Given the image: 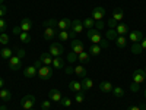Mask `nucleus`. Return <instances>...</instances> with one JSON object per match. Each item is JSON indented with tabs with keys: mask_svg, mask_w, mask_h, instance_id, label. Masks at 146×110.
Masks as SVG:
<instances>
[{
	"mask_svg": "<svg viewBox=\"0 0 146 110\" xmlns=\"http://www.w3.org/2000/svg\"><path fill=\"white\" fill-rule=\"evenodd\" d=\"M36 75H38V76H40L42 81L50 79V78L53 76V68L47 66V65H42V66L38 69V72H36Z\"/></svg>",
	"mask_w": 146,
	"mask_h": 110,
	"instance_id": "f257e3e1",
	"label": "nucleus"
},
{
	"mask_svg": "<svg viewBox=\"0 0 146 110\" xmlns=\"http://www.w3.org/2000/svg\"><path fill=\"white\" fill-rule=\"evenodd\" d=\"M86 35H88V38L91 40V43H92V44H100V41L102 40L101 32H100L98 30H96V28H91V30H88Z\"/></svg>",
	"mask_w": 146,
	"mask_h": 110,
	"instance_id": "f03ea898",
	"label": "nucleus"
},
{
	"mask_svg": "<svg viewBox=\"0 0 146 110\" xmlns=\"http://www.w3.org/2000/svg\"><path fill=\"white\" fill-rule=\"evenodd\" d=\"M34 103H35V97L32 94H27L25 97H22V100H21V106L23 110H29L34 107Z\"/></svg>",
	"mask_w": 146,
	"mask_h": 110,
	"instance_id": "7ed1b4c3",
	"label": "nucleus"
},
{
	"mask_svg": "<svg viewBox=\"0 0 146 110\" xmlns=\"http://www.w3.org/2000/svg\"><path fill=\"white\" fill-rule=\"evenodd\" d=\"M63 52H64V48H63L62 43H53V44H50V52H48V53H50L51 56H54V57H62Z\"/></svg>",
	"mask_w": 146,
	"mask_h": 110,
	"instance_id": "20e7f679",
	"label": "nucleus"
},
{
	"mask_svg": "<svg viewBox=\"0 0 146 110\" xmlns=\"http://www.w3.org/2000/svg\"><path fill=\"white\" fill-rule=\"evenodd\" d=\"M22 68V59H19L16 54L9 59V69L10 70H19Z\"/></svg>",
	"mask_w": 146,
	"mask_h": 110,
	"instance_id": "39448f33",
	"label": "nucleus"
},
{
	"mask_svg": "<svg viewBox=\"0 0 146 110\" xmlns=\"http://www.w3.org/2000/svg\"><path fill=\"white\" fill-rule=\"evenodd\" d=\"M145 79H146V72L143 69H136L135 72H133V82L143 84Z\"/></svg>",
	"mask_w": 146,
	"mask_h": 110,
	"instance_id": "423d86ee",
	"label": "nucleus"
},
{
	"mask_svg": "<svg viewBox=\"0 0 146 110\" xmlns=\"http://www.w3.org/2000/svg\"><path fill=\"white\" fill-rule=\"evenodd\" d=\"M105 13H107V12H105V9L102 7V6H96L94 10H92V19L94 21H102V18L105 16Z\"/></svg>",
	"mask_w": 146,
	"mask_h": 110,
	"instance_id": "0eeeda50",
	"label": "nucleus"
},
{
	"mask_svg": "<svg viewBox=\"0 0 146 110\" xmlns=\"http://www.w3.org/2000/svg\"><path fill=\"white\" fill-rule=\"evenodd\" d=\"M70 47H72V52L76 53V54H80L82 52H85V50H83V43H82L80 40H76V38L72 40Z\"/></svg>",
	"mask_w": 146,
	"mask_h": 110,
	"instance_id": "6e6552de",
	"label": "nucleus"
},
{
	"mask_svg": "<svg viewBox=\"0 0 146 110\" xmlns=\"http://www.w3.org/2000/svg\"><path fill=\"white\" fill-rule=\"evenodd\" d=\"M70 27H72V21L69 18H63V19L57 21V28L60 31H69Z\"/></svg>",
	"mask_w": 146,
	"mask_h": 110,
	"instance_id": "1a4fd4ad",
	"label": "nucleus"
},
{
	"mask_svg": "<svg viewBox=\"0 0 146 110\" xmlns=\"http://www.w3.org/2000/svg\"><path fill=\"white\" fill-rule=\"evenodd\" d=\"M70 30H72L73 32H76V34L83 32V31H85L83 22H82L80 19H75V21H72V27H70Z\"/></svg>",
	"mask_w": 146,
	"mask_h": 110,
	"instance_id": "9d476101",
	"label": "nucleus"
},
{
	"mask_svg": "<svg viewBox=\"0 0 146 110\" xmlns=\"http://www.w3.org/2000/svg\"><path fill=\"white\" fill-rule=\"evenodd\" d=\"M129 40L131 43H142L143 32L142 31H131V32H129Z\"/></svg>",
	"mask_w": 146,
	"mask_h": 110,
	"instance_id": "9b49d317",
	"label": "nucleus"
},
{
	"mask_svg": "<svg viewBox=\"0 0 146 110\" xmlns=\"http://www.w3.org/2000/svg\"><path fill=\"white\" fill-rule=\"evenodd\" d=\"M48 97H50V100L51 101H54V103H60L62 101V93H60L58 90H56V88H53V90H50L48 91Z\"/></svg>",
	"mask_w": 146,
	"mask_h": 110,
	"instance_id": "f8f14e48",
	"label": "nucleus"
},
{
	"mask_svg": "<svg viewBox=\"0 0 146 110\" xmlns=\"http://www.w3.org/2000/svg\"><path fill=\"white\" fill-rule=\"evenodd\" d=\"M57 34H58L57 28H45L44 30V40L50 41V40L54 38V37H57Z\"/></svg>",
	"mask_w": 146,
	"mask_h": 110,
	"instance_id": "ddd939ff",
	"label": "nucleus"
},
{
	"mask_svg": "<svg viewBox=\"0 0 146 110\" xmlns=\"http://www.w3.org/2000/svg\"><path fill=\"white\" fill-rule=\"evenodd\" d=\"M19 27H21V30L23 32H29V30L32 28V21L29 18H23L21 21V23H19Z\"/></svg>",
	"mask_w": 146,
	"mask_h": 110,
	"instance_id": "4468645a",
	"label": "nucleus"
},
{
	"mask_svg": "<svg viewBox=\"0 0 146 110\" xmlns=\"http://www.w3.org/2000/svg\"><path fill=\"white\" fill-rule=\"evenodd\" d=\"M80 84H82V90H83V91H88V90H91V88L94 87V81H92L91 78H88V76L82 78Z\"/></svg>",
	"mask_w": 146,
	"mask_h": 110,
	"instance_id": "2eb2a0df",
	"label": "nucleus"
},
{
	"mask_svg": "<svg viewBox=\"0 0 146 110\" xmlns=\"http://www.w3.org/2000/svg\"><path fill=\"white\" fill-rule=\"evenodd\" d=\"M23 75H25L27 78H35L36 76V68L32 65V66H27L25 69H23Z\"/></svg>",
	"mask_w": 146,
	"mask_h": 110,
	"instance_id": "dca6fc26",
	"label": "nucleus"
},
{
	"mask_svg": "<svg viewBox=\"0 0 146 110\" xmlns=\"http://www.w3.org/2000/svg\"><path fill=\"white\" fill-rule=\"evenodd\" d=\"M73 73H75L78 78L82 79V78L86 76V69H85L82 65H79V66H75V68H73Z\"/></svg>",
	"mask_w": 146,
	"mask_h": 110,
	"instance_id": "f3484780",
	"label": "nucleus"
},
{
	"mask_svg": "<svg viewBox=\"0 0 146 110\" xmlns=\"http://www.w3.org/2000/svg\"><path fill=\"white\" fill-rule=\"evenodd\" d=\"M12 56H13V48H10V47H3L2 50H0V57H3V59H10Z\"/></svg>",
	"mask_w": 146,
	"mask_h": 110,
	"instance_id": "a211bd4d",
	"label": "nucleus"
},
{
	"mask_svg": "<svg viewBox=\"0 0 146 110\" xmlns=\"http://www.w3.org/2000/svg\"><path fill=\"white\" fill-rule=\"evenodd\" d=\"M113 84L111 82H108V81H102L101 84H100V90L102 91V93H111L113 91Z\"/></svg>",
	"mask_w": 146,
	"mask_h": 110,
	"instance_id": "6ab92c4d",
	"label": "nucleus"
},
{
	"mask_svg": "<svg viewBox=\"0 0 146 110\" xmlns=\"http://www.w3.org/2000/svg\"><path fill=\"white\" fill-rule=\"evenodd\" d=\"M123 18H124V12H123V9H120V7L114 9V12H113V19H115V21L120 23V21H123Z\"/></svg>",
	"mask_w": 146,
	"mask_h": 110,
	"instance_id": "aec40b11",
	"label": "nucleus"
},
{
	"mask_svg": "<svg viewBox=\"0 0 146 110\" xmlns=\"http://www.w3.org/2000/svg\"><path fill=\"white\" fill-rule=\"evenodd\" d=\"M53 68L54 69H63L64 68V60L62 57H53Z\"/></svg>",
	"mask_w": 146,
	"mask_h": 110,
	"instance_id": "412c9836",
	"label": "nucleus"
},
{
	"mask_svg": "<svg viewBox=\"0 0 146 110\" xmlns=\"http://www.w3.org/2000/svg\"><path fill=\"white\" fill-rule=\"evenodd\" d=\"M115 31H117V34L118 35H126L127 32H129V27L126 25V23H118V25L115 27Z\"/></svg>",
	"mask_w": 146,
	"mask_h": 110,
	"instance_id": "4be33fe9",
	"label": "nucleus"
},
{
	"mask_svg": "<svg viewBox=\"0 0 146 110\" xmlns=\"http://www.w3.org/2000/svg\"><path fill=\"white\" fill-rule=\"evenodd\" d=\"M40 59L42 60V63L47 65V66H51V63H53V57H51L50 53H42V54L40 56Z\"/></svg>",
	"mask_w": 146,
	"mask_h": 110,
	"instance_id": "5701e85b",
	"label": "nucleus"
},
{
	"mask_svg": "<svg viewBox=\"0 0 146 110\" xmlns=\"http://www.w3.org/2000/svg\"><path fill=\"white\" fill-rule=\"evenodd\" d=\"M69 88H70V91H75V93L83 91V90H82V84H80L79 81H72V82L69 84Z\"/></svg>",
	"mask_w": 146,
	"mask_h": 110,
	"instance_id": "b1692460",
	"label": "nucleus"
},
{
	"mask_svg": "<svg viewBox=\"0 0 146 110\" xmlns=\"http://www.w3.org/2000/svg\"><path fill=\"white\" fill-rule=\"evenodd\" d=\"M115 44H117L118 48H124L127 46V38H126L124 35H118L117 38H115Z\"/></svg>",
	"mask_w": 146,
	"mask_h": 110,
	"instance_id": "393cba45",
	"label": "nucleus"
},
{
	"mask_svg": "<svg viewBox=\"0 0 146 110\" xmlns=\"http://www.w3.org/2000/svg\"><path fill=\"white\" fill-rule=\"evenodd\" d=\"M105 37H107V40H108V41H115V38L118 37V34H117V31H115V30L110 28V30L105 32Z\"/></svg>",
	"mask_w": 146,
	"mask_h": 110,
	"instance_id": "a878e982",
	"label": "nucleus"
},
{
	"mask_svg": "<svg viewBox=\"0 0 146 110\" xmlns=\"http://www.w3.org/2000/svg\"><path fill=\"white\" fill-rule=\"evenodd\" d=\"M101 50H102V48L100 47V44H91V47H89V54H91V56H98V54L101 53Z\"/></svg>",
	"mask_w": 146,
	"mask_h": 110,
	"instance_id": "bb28decb",
	"label": "nucleus"
},
{
	"mask_svg": "<svg viewBox=\"0 0 146 110\" xmlns=\"http://www.w3.org/2000/svg\"><path fill=\"white\" fill-rule=\"evenodd\" d=\"M0 99H2L3 101H9V100L12 99L10 91H9V90H6V88H2V90H0Z\"/></svg>",
	"mask_w": 146,
	"mask_h": 110,
	"instance_id": "cd10ccee",
	"label": "nucleus"
},
{
	"mask_svg": "<svg viewBox=\"0 0 146 110\" xmlns=\"http://www.w3.org/2000/svg\"><path fill=\"white\" fill-rule=\"evenodd\" d=\"M78 60H79V62H82V63H88L89 60H91V54L86 53V52H82L80 54H78Z\"/></svg>",
	"mask_w": 146,
	"mask_h": 110,
	"instance_id": "c85d7f7f",
	"label": "nucleus"
},
{
	"mask_svg": "<svg viewBox=\"0 0 146 110\" xmlns=\"http://www.w3.org/2000/svg\"><path fill=\"white\" fill-rule=\"evenodd\" d=\"M19 40H21V43L22 44H28V43H31V35L28 34V32H21L19 34Z\"/></svg>",
	"mask_w": 146,
	"mask_h": 110,
	"instance_id": "c756f323",
	"label": "nucleus"
},
{
	"mask_svg": "<svg viewBox=\"0 0 146 110\" xmlns=\"http://www.w3.org/2000/svg\"><path fill=\"white\" fill-rule=\"evenodd\" d=\"M143 52V48H142V46H140V43H135V44H131V53L133 54H140Z\"/></svg>",
	"mask_w": 146,
	"mask_h": 110,
	"instance_id": "7c9ffc66",
	"label": "nucleus"
},
{
	"mask_svg": "<svg viewBox=\"0 0 146 110\" xmlns=\"http://www.w3.org/2000/svg\"><path fill=\"white\" fill-rule=\"evenodd\" d=\"M82 22H83V27L86 28V30H91V28L95 27V21H94L92 18H86V19L82 21Z\"/></svg>",
	"mask_w": 146,
	"mask_h": 110,
	"instance_id": "2f4dec72",
	"label": "nucleus"
},
{
	"mask_svg": "<svg viewBox=\"0 0 146 110\" xmlns=\"http://www.w3.org/2000/svg\"><path fill=\"white\" fill-rule=\"evenodd\" d=\"M44 27L45 28H57V21L56 19H47V21H44Z\"/></svg>",
	"mask_w": 146,
	"mask_h": 110,
	"instance_id": "473e14b6",
	"label": "nucleus"
},
{
	"mask_svg": "<svg viewBox=\"0 0 146 110\" xmlns=\"http://www.w3.org/2000/svg\"><path fill=\"white\" fill-rule=\"evenodd\" d=\"M57 37L60 38V41H67L70 38V35H69V31H58Z\"/></svg>",
	"mask_w": 146,
	"mask_h": 110,
	"instance_id": "72a5a7b5",
	"label": "nucleus"
},
{
	"mask_svg": "<svg viewBox=\"0 0 146 110\" xmlns=\"http://www.w3.org/2000/svg\"><path fill=\"white\" fill-rule=\"evenodd\" d=\"M117 99H120V97H123L124 95V90L121 88V87H115V88H113V91H111Z\"/></svg>",
	"mask_w": 146,
	"mask_h": 110,
	"instance_id": "f704fd0d",
	"label": "nucleus"
},
{
	"mask_svg": "<svg viewBox=\"0 0 146 110\" xmlns=\"http://www.w3.org/2000/svg\"><path fill=\"white\" fill-rule=\"evenodd\" d=\"M0 44H2V46L9 44V35H7L6 32H2V34H0Z\"/></svg>",
	"mask_w": 146,
	"mask_h": 110,
	"instance_id": "c9c22d12",
	"label": "nucleus"
},
{
	"mask_svg": "<svg viewBox=\"0 0 146 110\" xmlns=\"http://www.w3.org/2000/svg\"><path fill=\"white\" fill-rule=\"evenodd\" d=\"M85 91H79V93H76V95H75V101L76 103H83V100H85V94H83Z\"/></svg>",
	"mask_w": 146,
	"mask_h": 110,
	"instance_id": "e433bc0d",
	"label": "nucleus"
},
{
	"mask_svg": "<svg viewBox=\"0 0 146 110\" xmlns=\"http://www.w3.org/2000/svg\"><path fill=\"white\" fill-rule=\"evenodd\" d=\"M72 100L69 99V97H63V99H62V101H60V104H62L63 107H70L72 106Z\"/></svg>",
	"mask_w": 146,
	"mask_h": 110,
	"instance_id": "4c0bfd02",
	"label": "nucleus"
},
{
	"mask_svg": "<svg viewBox=\"0 0 146 110\" xmlns=\"http://www.w3.org/2000/svg\"><path fill=\"white\" fill-rule=\"evenodd\" d=\"M76 60H78V54H76V53L72 52V53L67 54V62H69V63H75Z\"/></svg>",
	"mask_w": 146,
	"mask_h": 110,
	"instance_id": "58836bf2",
	"label": "nucleus"
},
{
	"mask_svg": "<svg viewBox=\"0 0 146 110\" xmlns=\"http://www.w3.org/2000/svg\"><path fill=\"white\" fill-rule=\"evenodd\" d=\"M140 90V84H136V82H131L130 84V91L131 93H137Z\"/></svg>",
	"mask_w": 146,
	"mask_h": 110,
	"instance_id": "ea45409f",
	"label": "nucleus"
},
{
	"mask_svg": "<svg viewBox=\"0 0 146 110\" xmlns=\"http://www.w3.org/2000/svg\"><path fill=\"white\" fill-rule=\"evenodd\" d=\"M6 28H7V23H6V21H5L3 18H0V34L5 32V31H6Z\"/></svg>",
	"mask_w": 146,
	"mask_h": 110,
	"instance_id": "a19ab883",
	"label": "nucleus"
},
{
	"mask_svg": "<svg viewBox=\"0 0 146 110\" xmlns=\"http://www.w3.org/2000/svg\"><path fill=\"white\" fill-rule=\"evenodd\" d=\"M16 56L19 57V59H23L27 56V52L23 50V48H16Z\"/></svg>",
	"mask_w": 146,
	"mask_h": 110,
	"instance_id": "79ce46f5",
	"label": "nucleus"
},
{
	"mask_svg": "<svg viewBox=\"0 0 146 110\" xmlns=\"http://www.w3.org/2000/svg\"><path fill=\"white\" fill-rule=\"evenodd\" d=\"M118 25V22L115 21V19H113V18H110L108 19V27L110 28H113V30H115V27Z\"/></svg>",
	"mask_w": 146,
	"mask_h": 110,
	"instance_id": "37998d69",
	"label": "nucleus"
},
{
	"mask_svg": "<svg viewBox=\"0 0 146 110\" xmlns=\"http://www.w3.org/2000/svg\"><path fill=\"white\" fill-rule=\"evenodd\" d=\"M50 107H51L50 100H45V101H42V103H41V109H42V110H50Z\"/></svg>",
	"mask_w": 146,
	"mask_h": 110,
	"instance_id": "c03bdc74",
	"label": "nucleus"
},
{
	"mask_svg": "<svg viewBox=\"0 0 146 110\" xmlns=\"http://www.w3.org/2000/svg\"><path fill=\"white\" fill-rule=\"evenodd\" d=\"M6 12H7V7L5 5H0V18H3L6 15Z\"/></svg>",
	"mask_w": 146,
	"mask_h": 110,
	"instance_id": "a18cd8bd",
	"label": "nucleus"
},
{
	"mask_svg": "<svg viewBox=\"0 0 146 110\" xmlns=\"http://www.w3.org/2000/svg\"><path fill=\"white\" fill-rule=\"evenodd\" d=\"M100 47H101V48H108V40H107V38H102V40L100 41Z\"/></svg>",
	"mask_w": 146,
	"mask_h": 110,
	"instance_id": "49530a36",
	"label": "nucleus"
},
{
	"mask_svg": "<svg viewBox=\"0 0 146 110\" xmlns=\"http://www.w3.org/2000/svg\"><path fill=\"white\" fill-rule=\"evenodd\" d=\"M95 25H96V30H104V22L102 21H95Z\"/></svg>",
	"mask_w": 146,
	"mask_h": 110,
	"instance_id": "de8ad7c7",
	"label": "nucleus"
},
{
	"mask_svg": "<svg viewBox=\"0 0 146 110\" xmlns=\"http://www.w3.org/2000/svg\"><path fill=\"white\" fill-rule=\"evenodd\" d=\"M42 65H44V63H42V60H41V59H38V60H35V63H34V66H35L36 69H40V68H41Z\"/></svg>",
	"mask_w": 146,
	"mask_h": 110,
	"instance_id": "09e8293b",
	"label": "nucleus"
},
{
	"mask_svg": "<svg viewBox=\"0 0 146 110\" xmlns=\"http://www.w3.org/2000/svg\"><path fill=\"white\" fill-rule=\"evenodd\" d=\"M21 32H22V30H21V27H19V25L13 28V35H19Z\"/></svg>",
	"mask_w": 146,
	"mask_h": 110,
	"instance_id": "8fccbe9b",
	"label": "nucleus"
},
{
	"mask_svg": "<svg viewBox=\"0 0 146 110\" xmlns=\"http://www.w3.org/2000/svg\"><path fill=\"white\" fill-rule=\"evenodd\" d=\"M127 110H142V106H130L127 107Z\"/></svg>",
	"mask_w": 146,
	"mask_h": 110,
	"instance_id": "3c124183",
	"label": "nucleus"
},
{
	"mask_svg": "<svg viewBox=\"0 0 146 110\" xmlns=\"http://www.w3.org/2000/svg\"><path fill=\"white\" fill-rule=\"evenodd\" d=\"M140 46H142V48H143V50H146V38H143V40H142Z\"/></svg>",
	"mask_w": 146,
	"mask_h": 110,
	"instance_id": "603ef678",
	"label": "nucleus"
},
{
	"mask_svg": "<svg viewBox=\"0 0 146 110\" xmlns=\"http://www.w3.org/2000/svg\"><path fill=\"white\" fill-rule=\"evenodd\" d=\"M3 84H5V79H3L2 76H0V90L3 88Z\"/></svg>",
	"mask_w": 146,
	"mask_h": 110,
	"instance_id": "864d4df0",
	"label": "nucleus"
},
{
	"mask_svg": "<svg viewBox=\"0 0 146 110\" xmlns=\"http://www.w3.org/2000/svg\"><path fill=\"white\" fill-rule=\"evenodd\" d=\"M66 73H73V68H67L66 69Z\"/></svg>",
	"mask_w": 146,
	"mask_h": 110,
	"instance_id": "5fc2aeb1",
	"label": "nucleus"
},
{
	"mask_svg": "<svg viewBox=\"0 0 146 110\" xmlns=\"http://www.w3.org/2000/svg\"><path fill=\"white\" fill-rule=\"evenodd\" d=\"M0 110H7V107L6 106H0Z\"/></svg>",
	"mask_w": 146,
	"mask_h": 110,
	"instance_id": "6e6d98bb",
	"label": "nucleus"
},
{
	"mask_svg": "<svg viewBox=\"0 0 146 110\" xmlns=\"http://www.w3.org/2000/svg\"><path fill=\"white\" fill-rule=\"evenodd\" d=\"M142 110H146V104H142Z\"/></svg>",
	"mask_w": 146,
	"mask_h": 110,
	"instance_id": "4d7b16f0",
	"label": "nucleus"
},
{
	"mask_svg": "<svg viewBox=\"0 0 146 110\" xmlns=\"http://www.w3.org/2000/svg\"><path fill=\"white\" fill-rule=\"evenodd\" d=\"M0 5H3V0H0Z\"/></svg>",
	"mask_w": 146,
	"mask_h": 110,
	"instance_id": "13d9d810",
	"label": "nucleus"
},
{
	"mask_svg": "<svg viewBox=\"0 0 146 110\" xmlns=\"http://www.w3.org/2000/svg\"><path fill=\"white\" fill-rule=\"evenodd\" d=\"M145 99H146V90H145Z\"/></svg>",
	"mask_w": 146,
	"mask_h": 110,
	"instance_id": "bf43d9fd",
	"label": "nucleus"
},
{
	"mask_svg": "<svg viewBox=\"0 0 146 110\" xmlns=\"http://www.w3.org/2000/svg\"><path fill=\"white\" fill-rule=\"evenodd\" d=\"M29 110H35V109H34V107H32V109H29Z\"/></svg>",
	"mask_w": 146,
	"mask_h": 110,
	"instance_id": "052dcab7",
	"label": "nucleus"
},
{
	"mask_svg": "<svg viewBox=\"0 0 146 110\" xmlns=\"http://www.w3.org/2000/svg\"><path fill=\"white\" fill-rule=\"evenodd\" d=\"M145 72H146V68H145Z\"/></svg>",
	"mask_w": 146,
	"mask_h": 110,
	"instance_id": "680f3d73",
	"label": "nucleus"
},
{
	"mask_svg": "<svg viewBox=\"0 0 146 110\" xmlns=\"http://www.w3.org/2000/svg\"><path fill=\"white\" fill-rule=\"evenodd\" d=\"M21 110H23V109H21Z\"/></svg>",
	"mask_w": 146,
	"mask_h": 110,
	"instance_id": "e2e57ef3",
	"label": "nucleus"
}]
</instances>
